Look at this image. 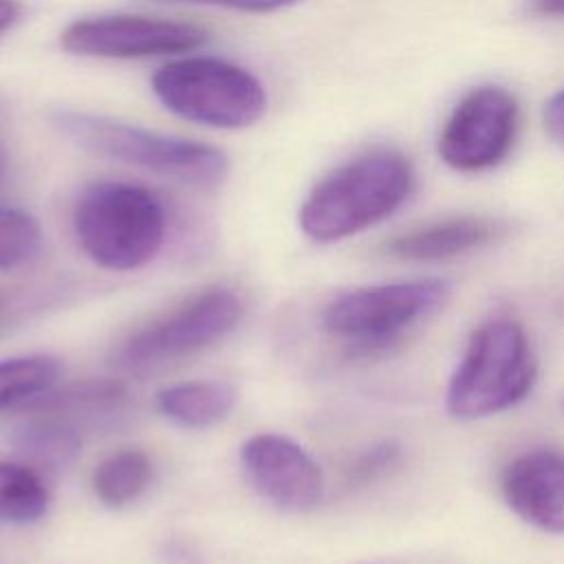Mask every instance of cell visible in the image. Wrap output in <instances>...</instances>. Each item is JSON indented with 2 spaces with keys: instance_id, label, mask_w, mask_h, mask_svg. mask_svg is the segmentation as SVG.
<instances>
[{
  "instance_id": "cell-19",
  "label": "cell",
  "mask_w": 564,
  "mask_h": 564,
  "mask_svg": "<svg viewBox=\"0 0 564 564\" xmlns=\"http://www.w3.org/2000/svg\"><path fill=\"white\" fill-rule=\"evenodd\" d=\"M40 249V223L24 209L0 207V271H13L33 262Z\"/></svg>"
},
{
  "instance_id": "cell-25",
  "label": "cell",
  "mask_w": 564,
  "mask_h": 564,
  "mask_svg": "<svg viewBox=\"0 0 564 564\" xmlns=\"http://www.w3.org/2000/svg\"><path fill=\"white\" fill-rule=\"evenodd\" d=\"M0 174H2V154H0Z\"/></svg>"
},
{
  "instance_id": "cell-22",
  "label": "cell",
  "mask_w": 564,
  "mask_h": 564,
  "mask_svg": "<svg viewBox=\"0 0 564 564\" xmlns=\"http://www.w3.org/2000/svg\"><path fill=\"white\" fill-rule=\"evenodd\" d=\"M544 126L549 134L564 145V88L557 90L544 106Z\"/></svg>"
},
{
  "instance_id": "cell-16",
  "label": "cell",
  "mask_w": 564,
  "mask_h": 564,
  "mask_svg": "<svg viewBox=\"0 0 564 564\" xmlns=\"http://www.w3.org/2000/svg\"><path fill=\"white\" fill-rule=\"evenodd\" d=\"M152 480V460L137 447H123L99 460L90 476L95 498L110 509L137 500Z\"/></svg>"
},
{
  "instance_id": "cell-10",
  "label": "cell",
  "mask_w": 564,
  "mask_h": 564,
  "mask_svg": "<svg viewBox=\"0 0 564 564\" xmlns=\"http://www.w3.org/2000/svg\"><path fill=\"white\" fill-rule=\"evenodd\" d=\"M240 465L251 487L286 511H306L324 496V474L313 456L293 438L275 432L249 436L240 447Z\"/></svg>"
},
{
  "instance_id": "cell-3",
  "label": "cell",
  "mask_w": 564,
  "mask_h": 564,
  "mask_svg": "<svg viewBox=\"0 0 564 564\" xmlns=\"http://www.w3.org/2000/svg\"><path fill=\"white\" fill-rule=\"evenodd\" d=\"M73 234L95 264L108 271H134L163 249L167 216L152 189L126 181H99L79 194L73 207Z\"/></svg>"
},
{
  "instance_id": "cell-13",
  "label": "cell",
  "mask_w": 564,
  "mask_h": 564,
  "mask_svg": "<svg viewBox=\"0 0 564 564\" xmlns=\"http://www.w3.org/2000/svg\"><path fill=\"white\" fill-rule=\"evenodd\" d=\"M44 410L62 416L82 434L115 425L128 405V388L117 379H86L57 392H44L33 399Z\"/></svg>"
},
{
  "instance_id": "cell-12",
  "label": "cell",
  "mask_w": 564,
  "mask_h": 564,
  "mask_svg": "<svg viewBox=\"0 0 564 564\" xmlns=\"http://www.w3.org/2000/svg\"><path fill=\"white\" fill-rule=\"evenodd\" d=\"M505 225L489 216H456L394 236L386 251L399 260L434 262L496 242Z\"/></svg>"
},
{
  "instance_id": "cell-9",
  "label": "cell",
  "mask_w": 564,
  "mask_h": 564,
  "mask_svg": "<svg viewBox=\"0 0 564 564\" xmlns=\"http://www.w3.org/2000/svg\"><path fill=\"white\" fill-rule=\"evenodd\" d=\"M209 33L196 24L152 15H90L70 22L59 44L66 53L104 59H143L189 53L203 46Z\"/></svg>"
},
{
  "instance_id": "cell-17",
  "label": "cell",
  "mask_w": 564,
  "mask_h": 564,
  "mask_svg": "<svg viewBox=\"0 0 564 564\" xmlns=\"http://www.w3.org/2000/svg\"><path fill=\"white\" fill-rule=\"evenodd\" d=\"M48 489L26 465L0 460V524H31L48 511Z\"/></svg>"
},
{
  "instance_id": "cell-5",
  "label": "cell",
  "mask_w": 564,
  "mask_h": 564,
  "mask_svg": "<svg viewBox=\"0 0 564 564\" xmlns=\"http://www.w3.org/2000/svg\"><path fill=\"white\" fill-rule=\"evenodd\" d=\"M152 93L176 117L220 130L258 123L269 101L251 70L209 55L161 66L152 75Z\"/></svg>"
},
{
  "instance_id": "cell-21",
  "label": "cell",
  "mask_w": 564,
  "mask_h": 564,
  "mask_svg": "<svg viewBox=\"0 0 564 564\" xmlns=\"http://www.w3.org/2000/svg\"><path fill=\"white\" fill-rule=\"evenodd\" d=\"M159 4H196V7H216L242 13H271L286 7H293L302 0H150Z\"/></svg>"
},
{
  "instance_id": "cell-23",
  "label": "cell",
  "mask_w": 564,
  "mask_h": 564,
  "mask_svg": "<svg viewBox=\"0 0 564 564\" xmlns=\"http://www.w3.org/2000/svg\"><path fill=\"white\" fill-rule=\"evenodd\" d=\"M22 13V4L18 0H0V33L11 29Z\"/></svg>"
},
{
  "instance_id": "cell-8",
  "label": "cell",
  "mask_w": 564,
  "mask_h": 564,
  "mask_svg": "<svg viewBox=\"0 0 564 564\" xmlns=\"http://www.w3.org/2000/svg\"><path fill=\"white\" fill-rule=\"evenodd\" d=\"M520 128L518 99L502 86L469 90L441 128L436 150L456 172H485L511 152Z\"/></svg>"
},
{
  "instance_id": "cell-1",
  "label": "cell",
  "mask_w": 564,
  "mask_h": 564,
  "mask_svg": "<svg viewBox=\"0 0 564 564\" xmlns=\"http://www.w3.org/2000/svg\"><path fill=\"white\" fill-rule=\"evenodd\" d=\"M414 167L390 148L370 150L328 172L304 198L297 223L306 238L335 242L392 216L412 194Z\"/></svg>"
},
{
  "instance_id": "cell-24",
  "label": "cell",
  "mask_w": 564,
  "mask_h": 564,
  "mask_svg": "<svg viewBox=\"0 0 564 564\" xmlns=\"http://www.w3.org/2000/svg\"><path fill=\"white\" fill-rule=\"evenodd\" d=\"M531 11L542 18H564V0H531Z\"/></svg>"
},
{
  "instance_id": "cell-14",
  "label": "cell",
  "mask_w": 564,
  "mask_h": 564,
  "mask_svg": "<svg viewBox=\"0 0 564 564\" xmlns=\"http://www.w3.org/2000/svg\"><path fill=\"white\" fill-rule=\"evenodd\" d=\"M154 401L156 410L172 423L203 430L216 425L234 410L238 392L229 381L194 379L161 388Z\"/></svg>"
},
{
  "instance_id": "cell-7",
  "label": "cell",
  "mask_w": 564,
  "mask_h": 564,
  "mask_svg": "<svg viewBox=\"0 0 564 564\" xmlns=\"http://www.w3.org/2000/svg\"><path fill=\"white\" fill-rule=\"evenodd\" d=\"M452 286L441 278L372 284L339 293L322 311V326L357 348H377L438 311Z\"/></svg>"
},
{
  "instance_id": "cell-15",
  "label": "cell",
  "mask_w": 564,
  "mask_h": 564,
  "mask_svg": "<svg viewBox=\"0 0 564 564\" xmlns=\"http://www.w3.org/2000/svg\"><path fill=\"white\" fill-rule=\"evenodd\" d=\"M26 408L24 419L13 430V445L48 469L66 467L79 454L84 434L35 403H26Z\"/></svg>"
},
{
  "instance_id": "cell-26",
  "label": "cell",
  "mask_w": 564,
  "mask_h": 564,
  "mask_svg": "<svg viewBox=\"0 0 564 564\" xmlns=\"http://www.w3.org/2000/svg\"><path fill=\"white\" fill-rule=\"evenodd\" d=\"M0 308H2V300H0Z\"/></svg>"
},
{
  "instance_id": "cell-4",
  "label": "cell",
  "mask_w": 564,
  "mask_h": 564,
  "mask_svg": "<svg viewBox=\"0 0 564 564\" xmlns=\"http://www.w3.org/2000/svg\"><path fill=\"white\" fill-rule=\"evenodd\" d=\"M535 379L538 364L522 326L513 319H491L474 330L452 372L445 408L460 421L491 416L524 401Z\"/></svg>"
},
{
  "instance_id": "cell-2",
  "label": "cell",
  "mask_w": 564,
  "mask_h": 564,
  "mask_svg": "<svg viewBox=\"0 0 564 564\" xmlns=\"http://www.w3.org/2000/svg\"><path fill=\"white\" fill-rule=\"evenodd\" d=\"M48 121L82 150L196 187L218 185L229 170L227 154L216 145L154 132L106 115L55 108Z\"/></svg>"
},
{
  "instance_id": "cell-11",
  "label": "cell",
  "mask_w": 564,
  "mask_h": 564,
  "mask_svg": "<svg viewBox=\"0 0 564 564\" xmlns=\"http://www.w3.org/2000/svg\"><path fill=\"white\" fill-rule=\"evenodd\" d=\"M500 489L524 522L564 535V454L535 449L516 456L502 471Z\"/></svg>"
},
{
  "instance_id": "cell-20",
  "label": "cell",
  "mask_w": 564,
  "mask_h": 564,
  "mask_svg": "<svg viewBox=\"0 0 564 564\" xmlns=\"http://www.w3.org/2000/svg\"><path fill=\"white\" fill-rule=\"evenodd\" d=\"M397 456H399V447L394 443L375 445L355 460V465L350 467V478L355 482L372 480L377 474H381L386 467H390Z\"/></svg>"
},
{
  "instance_id": "cell-18",
  "label": "cell",
  "mask_w": 564,
  "mask_h": 564,
  "mask_svg": "<svg viewBox=\"0 0 564 564\" xmlns=\"http://www.w3.org/2000/svg\"><path fill=\"white\" fill-rule=\"evenodd\" d=\"M59 361L51 355L0 359V412L26 405L55 386Z\"/></svg>"
},
{
  "instance_id": "cell-6",
  "label": "cell",
  "mask_w": 564,
  "mask_h": 564,
  "mask_svg": "<svg viewBox=\"0 0 564 564\" xmlns=\"http://www.w3.org/2000/svg\"><path fill=\"white\" fill-rule=\"evenodd\" d=\"M236 289L209 284L178 306L137 328L117 350V366L132 375L161 370L225 339L242 319Z\"/></svg>"
}]
</instances>
